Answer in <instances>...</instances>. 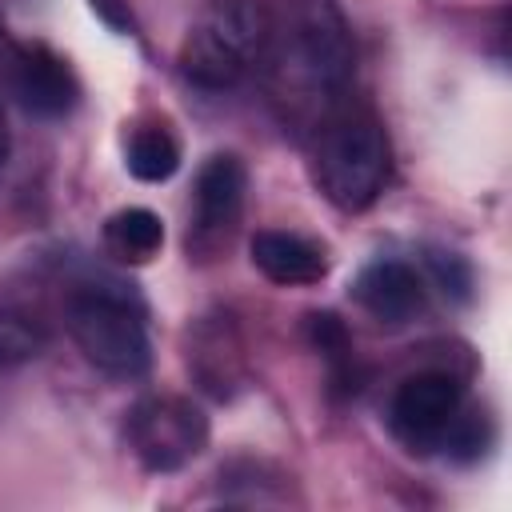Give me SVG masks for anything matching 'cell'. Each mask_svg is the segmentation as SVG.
<instances>
[{
    "label": "cell",
    "mask_w": 512,
    "mask_h": 512,
    "mask_svg": "<svg viewBox=\"0 0 512 512\" xmlns=\"http://www.w3.org/2000/svg\"><path fill=\"white\" fill-rule=\"evenodd\" d=\"M260 68L284 124L316 132V124L336 112V100L352 76V48L336 12L308 4L284 28H272Z\"/></svg>",
    "instance_id": "1"
},
{
    "label": "cell",
    "mask_w": 512,
    "mask_h": 512,
    "mask_svg": "<svg viewBox=\"0 0 512 512\" xmlns=\"http://www.w3.org/2000/svg\"><path fill=\"white\" fill-rule=\"evenodd\" d=\"M392 148L376 116L332 112L316 124L312 180L340 212H364L388 184Z\"/></svg>",
    "instance_id": "2"
},
{
    "label": "cell",
    "mask_w": 512,
    "mask_h": 512,
    "mask_svg": "<svg viewBox=\"0 0 512 512\" xmlns=\"http://www.w3.org/2000/svg\"><path fill=\"white\" fill-rule=\"evenodd\" d=\"M68 332L84 360L108 376L132 380L152 364L144 308L120 284H80L68 296Z\"/></svg>",
    "instance_id": "3"
},
{
    "label": "cell",
    "mask_w": 512,
    "mask_h": 512,
    "mask_svg": "<svg viewBox=\"0 0 512 512\" xmlns=\"http://www.w3.org/2000/svg\"><path fill=\"white\" fill-rule=\"evenodd\" d=\"M272 20L260 0H216L184 36L180 72L196 88H232L260 68Z\"/></svg>",
    "instance_id": "4"
},
{
    "label": "cell",
    "mask_w": 512,
    "mask_h": 512,
    "mask_svg": "<svg viewBox=\"0 0 512 512\" xmlns=\"http://www.w3.org/2000/svg\"><path fill=\"white\" fill-rule=\"evenodd\" d=\"M388 428L412 452H436L464 436V388L452 372H416L408 376L392 404Z\"/></svg>",
    "instance_id": "5"
},
{
    "label": "cell",
    "mask_w": 512,
    "mask_h": 512,
    "mask_svg": "<svg viewBox=\"0 0 512 512\" xmlns=\"http://www.w3.org/2000/svg\"><path fill=\"white\" fill-rule=\"evenodd\" d=\"M128 444L148 472H176L204 452L208 420L184 396H148L128 412Z\"/></svg>",
    "instance_id": "6"
},
{
    "label": "cell",
    "mask_w": 512,
    "mask_h": 512,
    "mask_svg": "<svg viewBox=\"0 0 512 512\" xmlns=\"http://www.w3.org/2000/svg\"><path fill=\"white\" fill-rule=\"evenodd\" d=\"M244 188H248L244 164L228 152L212 156L200 168L196 192H192V232L200 244H216L236 228L244 208Z\"/></svg>",
    "instance_id": "7"
},
{
    "label": "cell",
    "mask_w": 512,
    "mask_h": 512,
    "mask_svg": "<svg viewBox=\"0 0 512 512\" xmlns=\"http://www.w3.org/2000/svg\"><path fill=\"white\" fill-rule=\"evenodd\" d=\"M352 296L380 324H408L424 308V280L408 260H376L356 276Z\"/></svg>",
    "instance_id": "8"
},
{
    "label": "cell",
    "mask_w": 512,
    "mask_h": 512,
    "mask_svg": "<svg viewBox=\"0 0 512 512\" xmlns=\"http://www.w3.org/2000/svg\"><path fill=\"white\" fill-rule=\"evenodd\" d=\"M252 264L272 284H284V288L316 284L328 272V260H324L320 244H312L296 232H280V228H264V232L252 236Z\"/></svg>",
    "instance_id": "9"
},
{
    "label": "cell",
    "mask_w": 512,
    "mask_h": 512,
    "mask_svg": "<svg viewBox=\"0 0 512 512\" xmlns=\"http://www.w3.org/2000/svg\"><path fill=\"white\" fill-rule=\"evenodd\" d=\"M16 96L36 116H64L76 100V84L60 56L44 48H24L16 56Z\"/></svg>",
    "instance_id": "10"
},
{
    "label": "cell",
    "mask_w": 512,
    "mask_h": 512,
    "mask_svg": "<svg viewBox=\"0 0 512 512\" xmlns=\"http://www.w3.org/2000/svg\"><path fill=\"white\" fill-rule=\"evenodd\" d=\"M104 244H108L112 256L132 260V264H144V260H152L160 252L164 224H160V216L152 208H120L104 224Z\"/></svg>",
    "instance_id": "11"
},
{
    "label": "cell",
    "mask_w": 512,
    "mask_h": 512,
    "mask_svg": "<svg viewBox=\"0 0 512 512\" xmlns=\"http://www.w3.org/2000/svg\"><path fill=\"white\" fill-rule=\"evenodd\" d=\"M180 168V148L172 140L168 128L160 124H148V128H136L132 140H128V172L144 184H160L168 180L172 172Z\"/></svg>",
    "instance_id": "12"
},
{
    "label": "cell",
    "mask_w": 512,
    "mask_h": 512,
    "mask_svg": "<svg viewBox=\"0 0 512 512\" xmlns=\"http://www.w3.org/2000/svg\"><path fill=\"white\" fill-rule=\"evenodd\" d=\"M44 352V332L12 308H0V372L20 368L28 360H36Z\"/></svg>",
    "instance_id": "13"
},
{
    "label": "cell",
    "mask_w": 512,
    "mask_h": 512,
    "mask_svg": "<svg viewBox=\"0 0 512 512\" xmlns=\"http://www.w3.org/2000/svg\"><path fill=\"white\" fill-rule=\"evenodd\" d=\"M428 264H432L436 280H440V284H448L456 296H464V292H468V284H472V280H468V268H464L452 252H436V256H428ZM448 288H444V292H448Z\"/></svg>",
    "instance_id": "14"
},
{
    "label": "cell",
    "mask_w": 512,
    "mask_h": 512,
    "mask_svg": "<svg viewBox=\"0 0 512 512\" xmlns=\"http://www.w3.org/2000/svg\"><path fill=\"white\" fill-rule=\"evenodd\" d=\"M8 148H12V140H8V120H4V112H0V172H4V164H8Z\"/></svg>",
    "instance_id": "15"
}]
</instances>
